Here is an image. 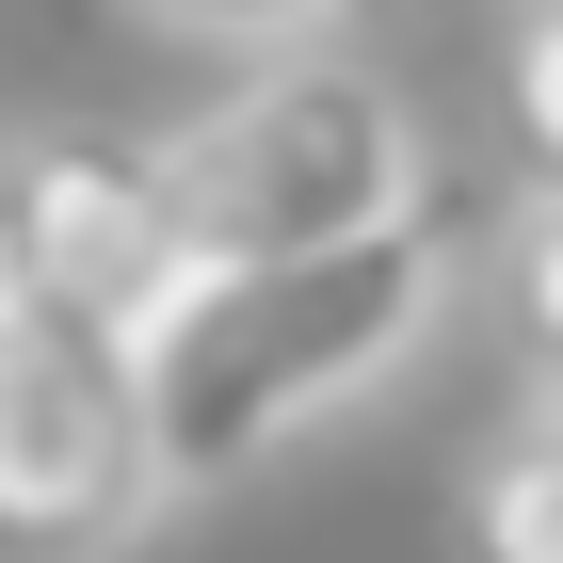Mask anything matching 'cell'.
I'll use <instances>...</instances> for the list:
<instances>
[{
	"mask_svg": "<svg viewBox=\"0 0 563 563\" xmlns=\"http://www.w3.org/2000/svg\"><path fill=\"white\" fill-rule=\"evenodd\" d=\"M467 274H483V225L451 194H419L387 225H339V242H290V258H194L130 322V402H145L162 499H225L274 451H306L322 419L387 402L451 339Z\"/></svg>",
	"mask_w": 563,
	"mask_h": 563,
	"instance_id": "6da1fadb",
	"label": "cell"
},
{
	"mask_svg": "<svg viewBox=\"0 0 563 563\" xmlns=\"http://www.w3.org/2000/svg\"><path fill=\"white\" fill-rule=\"evenodd\" d=\"M162 467H145L130 339H97L65 306L0 322V563H130L162 531Z\"/></svg>",
	"mask_w": 563,
	"mask_h": 563,
	"instance_id": "3957f363",
	"label": "cell"
},
{
	"mask_svg": "<svg viewBox=\"0 0 563 563\" xmlns=\"http://www.w3.org/2000/svg\"><path fill=\"white\" fill-rule=\"evenodd\" d=\"M0 322H16V274H0Z\"/></svg>",
	"mask_w": 563,
	"mask_h": 563,
	"instance_id": "ba28073f",
	"label": "cell"
},
{
	"mask_svg": "<svg viewBox=\"0 0 563 563\" xmlns=\"http://www.w3.org/2000/svg\"><path fill=\"white\" fill-rule=\"evenodd\" d=\"M0 274H16V306H65L97 339H130L194 274L177 258V194H162V130H97V113L16 130L0 145Z\"/></svg>",
	"mask_w": 563,
	"mask_h": 563,
	"instance_id": "277c9868",
	"label": "cell"
},
{
	"mask_svg": "<svg viewBox=\"0 0 563 563\" xmlns=\"http://www.w3.org/2000/svg\"><path fill=\"white\" fill-rule=\"evenodd\" d=\"M451 563H563V419H548V371L483 419L467 483H451Z\"/></svg>",
	"mask_w": 563,
	"mask_h": 563,
	"instance_id": "5b68a950",
	"label": "cell"
},
{
	"mask_svg": "<svg viewBox=\"0 0 563 563\" xmlns=\"http://www.w3.org/2000/svg\"><path fill=\"white\" fill-rule=\"evenodd\" d=\"M499 97H516V177H548V145H563V16H548V0H516Z\"/></svg>",
	"mask_w": 563,
	"mask_h": 563,
	"instance_id": "8992f818",
	"label": "cell"
},
{
	"mask_svg": "<svg viewBox=\"0 0 563 563\" xmlns=\"http://www.w3.org/2000/svg\"><path fill=\"white\" fill-rule=\"evenodd\" d=\"M130 16H162L194 48H290V33H339L354 0H130Z\"/></svg>",
	"mask_w": 563,
	"mask_h": 563,
	"instance_id": "52a82bcc",
	"label": "cell"
},
{
	"mask_svg": "<svg viewBox=\"0 0 563 563\" xmlns=\"http://www.w3.org/2000/svg\"><path fill=\"white\" fill-rule=\"evenodd\" d=\"M162 194H177V258H290V242L419 210L434 145H419V113H402L387 65H354L339 33H290L210 113L162 130Z\"/></svg>",
	"mask_w": 563,
	"mask_h": 563,
	"instance_id": "7a4b0ae2",
	"label": "cell"
}]
</instances>
